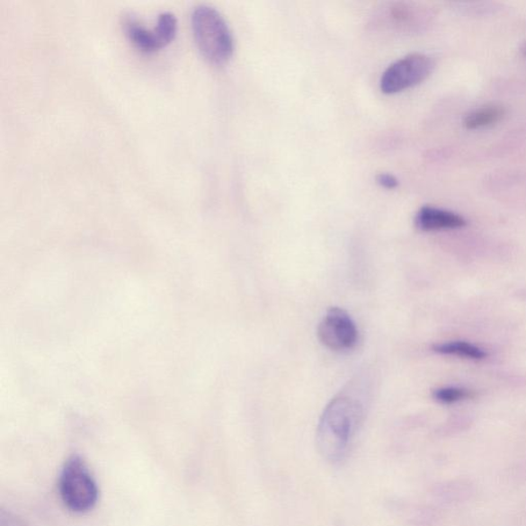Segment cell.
I'll return each instance as SVG.
<instances>
[{"mask_svg": "<svg viewBox=\"0 0 526 526\" xmlns=\"http://www.w3.org/2000/svg\"><path fill=\"white\" fill-rule=\"evenodd\" d=\"M362 415V402L354 394L343 392L330 401L316 429V445L324 459L341 462L347 455Z\"/></svg>", "mask_w": 526, "mask_h": 526, "instance_id": "cell-1", "label": "cell"}, {"mask_svg": "<svg viewBox=\"0 0 526 526\" xmlns=\"http://www.w3.org/2000/svg\"><path fill=\"white\" fill-rule=\"evenodd\" d=\"M192 26L198 48L208 61L221 65L232 58L235 49L232 31L215 7L208 4L194 7Z\"/></svg>", "mask_w": 526, "mask_h": 526, "instance_id": "cell-2", "label": "cell"}, {"mask_svg": "<svg viewBox=\"0 0 526 526\" xmlns=\"http://www.w3.org/2000/svg\"><path fill=\"white\" fill-rule=\"evenodd\" d=\"M60 498L71 513L85 514L96 507L99 488L89 467L78 456H72L64 464L59 477Z\"/></svg>", "mask_w": 526, "mask_h": 526, "instance_id": "cell-3", "label": "cell"}, {"mask_svg": "<svg viewBox=\"0 0 526 526\" xmlns=\"http://www.w3.org/2000/svg\"><path fill=\"white\" fill-rule=\"evenodd\" d=\"M433 69L434 62L429 56L410 54L387 68L380 79V90L385 94H396L414 88L426 81Z\"/></svg>", "mask_w": 526, "mask_h": 526, "instance_id": "cell-4", "label": "cell"}, {"mask_svg": "<svg viewBox=\"0 0 526 526\" xmlns=\"http://www.w3.org/2000/svg\"><path fill=\"white\" fill-rule=\"evenodd\" d=\"M318 338L331 351H349L358 343V329L344 309L331 308L319 324Z\"/></svg>", "mask_w": 526, "mask_h": 526, "instance_id": "cell-5", "label": "cell"}, {"mask_svg": "<svg viewBox=\"0 0 526 526\" xmlns=\"http://www.w3.org/2000/svg\"><path fill=\"white\" fill-rule=\"evenodd\" d=\"M415 225L423 232H436V230L465 227L467 220L457 213L426 206L417 212Z\"/></svg>", "mask_w": 526, "mask_h": 526, "instance_id": "cell-6", "label": "cell"}, {"mask_svg": "<svg viewBox=\"0 0 526 526\" xmlns=\"http://www.w3.org/2000/svg\"><path fill=\"white\" fill-rule=\"evenodd\" d=\"M124 27L129 40L143 52H154L162 48L156 28L148 29L131 16L125 19Z\"/></svg>", "mask_w": 526, "mask_h": 526, "instance_id": "cell-7", "label": "cell"}, {"mask_svg": "<svg viewBox=\"0 0 526 526\" xmlns=\"http://www.w3.org/2000/svg\"><path fill=\"white\" fill-rule=\"evenodd\" d=\"M506 110L501 105H486L467 115L464 126L468 129L493 127L505 118Z\"/></svg>", "mask_w": 526, "mask_h": 526, "instance_id": "cell-8", "label": "cell"}, {"mask_svg": "<svg viewBox=\"0 0 526 526\" xmlns=\"http://www.w3.org/2000/svg\"><path fill=\"white\" fill-rule=\"evenodd\" d=\"M433 350L438 354L446 356H457L472 360H484L487 352L469 343L451 342L434 345Z\"/></svg>", "mask_w": 526, "mask_h": 526, "instance_id": "cell-9", "label": "cell"}, {"mask_svg": "<svg viewBox=\"0 0 526 526\" xmlns=\"http://www.w3.org/2000/svg\"><path fill=\"white\" fill-rule=\"evenodd\" d=\"M156 31L162 48L174 39L177 31V19L171 12H163L158 14Z\"/></svg>", "mask_w": 526, "mask_h": 526, "instance_id": "cell-10", "label": "cell"}, {"mask_svg": "<svg viewBox=\"0 0 526 526\" xmlns=\"http://www.w3.org/2000/svg\"><path fill=\"white\" fill-rule=\"evenodd\" d=\"M475 394L463 388H443L434 391L435 400L443 403V405H451L459 401L472 398Z\"/></svg>", "mask_w": 526, "mask_h": 526, "instance_id": "cell-11", "label": "cell"}, {"mask_svg": "<svg viewBox=\"0 0 526 526\" xmlns=\"http://www.w3.org/2000/svg\"><path fill=\"white\" fill-rule=\"evenodd\" d=\"M378 183L380 186L385 187L387 190H394L396 187L398 186V180L392 174H388V173H381L377 178Z\"/></svg>", "mask_w": 526, "mask_h": 526, "instance_id": "cell-12", "label": "cell"}, {"mask_svg": "<svg viewBox=\"0 0 526 526\" xmlns=\"http://www.w3.org/2000/svg\"><path fill=\"white\" fill-rule=\"evenodd\" d=\"M525 57H526V49H525Z\"/></svg>", "mask_w": 526, "mask_h": 526, "instance_id": "cell-13", "label": "cell"}]
</instances>
